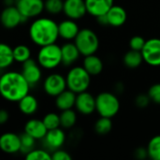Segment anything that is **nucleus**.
Listing matches in <instances>:
<instances>
[{
    "label": "nucleus",
    "instance_id": "obj_20",
    "mask_svg": "<svg viewBox=\"0 0 160 160\" xmlns=\"http://www.w3.org/2000/svg\"><path fill=\"white\" fill-rule=\"evenodd\" d=\"M76 98L77 94L68 88L55 97V106L61 112L73 109L75 107Z\"/></svg>",
    "mask_w": 160,
    "mask_h": 160
},
{
    "label": "nucleus",
    "instance_id": "obj_23",
    "mask_svg": "<svg viewBox=\"0 0 160 160\" xmlns=\"http://www.w3.org/2000/svg\"><path fill=\"white\" fill-rule=\"evenodd\" d=\"M18 107L22 113L32 115L38 110V101L34 96L27 94L18 102Z\"/></svg>",
    "mask_w": 160,
    "mask_h": 160
},
{
    "label": "nucleus",
    "instance_id": "obj_27",
    "mask_svg": "<svg viewBox=\"0 0 160 160\" xmlns=\"http://www.w3.org/2000/svg\"><path fill=\"white\" fill-rule=\"evenodd\" d=\"M13 53H14V58L15 61L18 63H24L28 59L31 58V50L28 46L20 44L17 45L16 47L13 48Z\"/></svg>",
    "mask_w": 160,
    "mask_h": 160
},
{
    "label": "nucleus",
    "instance_id": "obj_34",
    "mask_svg": "<svg viewBox=\"0 0 160 160\" xmlns=\"http://www.w3.org/2000/svg\"><path fill=\"white\" fill-rule=\"evenodd\" d=\"M145 42H146V40L142 37H141V36H134V37L131 38V39L129 41V47H130L131 50L142 52V48L145 45Z\"/></svg>",
    "mask_w": 160,
    "mask_h": 160
},
{
    "label": "nucleus",
    "instance_id": "obj_26",
    "mask_svg": "<svg viewBox=\"0 0 160 160\" xmlns=\"http://www.w3.org/2000/svg\"><path fill=\"white\" fill-rule=\"evenodd\" d=\"M60 121L61 127L64 128H71L75 126L77 122V114L73 111V109L62 111L60 113Z\"/></svg>",
    "mask_w": 160,
    "mask_h": 160
},
{
    "label": "nucleus",
    "instance_id": "obj_8",
    "mask_svg": "<svg viewBox=\"0 0 160 160\" xmlns=\"http://www.w3.org/2000/svg\"><path fill=\"white\" fill-rule=\"evenodd\" d=\"M143 61L151 67H160V38L147 39L142 50Z\"/></svg>",
    "mask_w": 160,
    "mask_h": 160
},
{
    "label": "nucleus",
    "instance_id": "obj_6",
    "mask_svg": "<svg viewBox=\"0 0 160 160\" xmlns=\"http://www.w3.org/2000/svg\"><path fill=\"white\" fill-rule=\"evenodd\" d=\"M82 56L95 54L99 48V38L98 35L89 28L81 29L74 39Z\"/></svg>",
    "mask_w": 160,
    "mask_h": 160
},
{
    "label": "nucleus",
    "instance_id": "obj_1",
    "mask_svg": "<svg viewBox=\"0 0 160 160\" xmlns=\"http://www.w3.org/2000/svg\"><path fill=\"white\" fill-rule=\"evenodd\" d=\"M31 86L22 72L7 71L0 78V93L9 102H19L29 94Z\"/></svg>",
    "mask_w": 160,
    "mask_h": 160
},
{
    "label": "nucleus",
    "instance_id": "obj_15",
    "mask_svg": "<svg viewBox=\"0 0 160 160\" xmlns=\"http://www.w3.org/2000/svg\"><path fill=\"white\" fill-rule=\"evenodd\" d=\"M43 140L47 148L55 151L57 149H60L64 145L66 142V134L60 128H58L48 130Z\"/></svg>",
    "mask_w": 160,
    "mask_h": 160
},
{
    "label": "nucleus",
    "instance_id": "obj_22",
    "mask_svg": "<svg viewBox=\"0 0 160 160\" xmlns=\"http://www.w3.org/2000/svg\"><path fill=\"white\" fill-rule=\"evenodd\" d=\"M82 67L91 76H96L102 72L104 66L102 60L98 56H97L96 54H91L84 56Z\"/></svg>",
    "mask_w": 160,
    "mask_h": 160
},
{
    "label": "nucleus",
    "instance_id": "obj_16",
    "mask_svg": "<svg viewBox=\"0 0 160 160\" xmlns=\"http://www.w3.org/2000/svg\"><path fill=\"white\" fill-rule=\"evenodd\" d=\"M87 13L94 17L106 14L113 6V0H85Z\"/></svg>",
    "mask_w": 160,
    "mask_h": 160
},
{
    "label": "nucleus",
    "instance_id": "obj_3",
    "mask_svg": "<svg viewBox=\"0 0 160 160\" xmlns=\"http://www.w3.org/2000/svg\"><path fill=\"white\" fill-rule=\"evenodd\" d=\"M68 88L76 94L87 91L91 83V75L83 67H73L69 69L67 76Z\"/></svg>",
    "mask_w": 160,
    "mask_h": 160
},
{
    "label": "nucleus",
    "instance_id": "obj_36",
    "mask_svg": "<svg viewBox=\"0 0 160 160\" xmlns=\"http://www.w3.org/2000/svg\"><path fill=\"white\" fill-rule=\"evenodd\" d=\"M151 101L152 100H151L150 97L148 96V94L147 95H139L135 99L136 105L141 109H144V108L148 107V105L150 104Z\"/></svg>",
    "mask_w": 160,
    "mask_h": 160
},
{
    "label": "nucleus",
    "instance_id": "obj_9",
    "mask_svg": "<svg viewBox=\"0 0 160 160\" xmlns=\"http://www.w3.org/2000/svg\"><path fill=\"white\" fill-rule=\"evenodd\" d=\"M15 6L26 19L36 18L45 10L43 0H16Z\"/></svg>",
    "mask_w": 160,
    "mask_h": 160
},
{
    "label": "nucleus",
    "instance_id": "obj_11",
    "mask_svg": "<svg viewBox=\"0 0 160 160\" xmlns=\"http://www.w3.org/2000/svg\"><path fill=\"white\" fill-rule=\"evenodd\" d=\"M40 65L33 60L32 58L28 59L24 63H22V74L25 78V80L28 82L31 87L38 84L42 77V71L40 68Z\"/></svg>",
    "mask_w": 160,
    "mask_h": 160
},
{
    "label": "nucleus",
    "instance_id": "obj_18",
    "mask_svg": "<svg viewBox=\"0 0 160 160\" xmlns=\"http://www.w3.org/2000/svg\"><path fill=\"white\" fill-rule=\"evenodd\" d=\"M24 132L28 135L38 140H43L48 132V128H46L43 120L39 119H30L26 122L24 126Z\"/></svg>",
    "mask_w": 160,
    "mask_h": 160
},
{
    "label": "nucleus",
    "instance_id": "obj_29",
    "mask_svg": "<svg viewBox=\"0 0 160 160\" xmlns=\"http://www.w3.org/2000/svg\"><path fill=\"white\" fill-rule=\"evenodd\" d=\"M112 128V118L100 116L95 124V131L99 135L108 134Z\"/></svg>",
    "mask_w": 160,
    "mask_h": 160
},
{
    "label": "nucleus",
    "instance_id": "obj_14",
    "mask_svg": "<svg viewBox=\"0 0 160 160\" xmlns=\"http://www.w3.org/2000/svg\"><path fill=\"white\" fill-rule=\"evenodd\" d=\"M21 136L15 133L7 132L0 137V148L7 154H16L21 152Z\"/></svg>",
    "mask_w": 160,
    "mask_h": 160
},
{
    "label": "nucleus",
    "instance_id": "obj_25",
    "mask_svg": "<svg viewBox=\"0 0 160 160\" xmlns=\"http://www.w3.org/2000/svg\"><path fill=\"white\" fill-rule=\"evenodd\" d=\"M123 62L126 67H128L129 68H136L140 67L142 65V63L144 61H143L142 52L134 51V50L130 49V51L126 52V54L124 55Z\"/></svg>",
    "mask_w": 160,
    "mask_h": 160
},
{
    "label": "nucleus",
    "instance_id": "obj_7",
    "mask_svg": "<svg viewBox=\"0 0 160 160\" xmlns=\"http://www.w3.org/2000/svg\"><path fill=\"white\" fill-rule=\"evenodd\" d=\"M68 88L67 79L59 73H52L48 75L43 82V89L50 97H57Z\"/></svg>",
    "mask_w": 160,
    "mask_h": 160
},
{
    "label": "nucleus",
    "instance_id": "obj_33",
    "mask_svg": "<svg viewBox=\"0 0 160 160\" xmlns=\"http://www.w3.org/2000/svg\"><path fill=\"white\" fill-rule=\"evenodd\" d=\"M25 158L27 160H51L52 155L43 149H33L28 154L25 155Z\"/></svg>",
    "mask_w": 160,
    "mask_h": 160
},
{
    "label": "nucleus",
    "instance_id": "obj_28",
    "mask_svg": "<svg viewBox=\"0 0 160 160\" xmlns=\"http://www.w3.org/2000/svg\"><path fill=\"white\" fill-rule=\"evenodd\" d=\"M148 158L152 160H160V135L153 137L147 145Z\"/></svg>",
    "mask_w": 160,
    "mask_h": 160
},
{
    "label": "nucleus",
    "instance_id": "obj_37",
    "mask_svg": "<svg viewBox=\"0 0 160 160\" xmlns=\"http://www.w3.org/2000/svg\"><path fill=\"white\" fill-rule=\"evenodd\" d=\"M52 158L53 160H71V156L62 149H57L52 154Z\"/></svg>",
    "mask_w": 160,
    "mask_h": 160
},
{
    "label": "nucleus",
    "instance_id": "obj_32",
    "mask_svg": "<svg viewBox=\"0 0 160 160\" xmlns=\"http://www.w3.org/2000/svg\"><path fill=\"white\" fill-rule=\"evenodd\" d=\"M36 139L33 138L32 136L28 135L27 133H23L22 135H21V142H22V146H21V152L23 153L24 155L28 154L30 151H32L33 149H35V143H36Z\"/></svg>",
    "mask_w": 160,
    "mask_h": 160
},
{
    "label": "nucleus",
    "instance_id": "obj_2",
    "mask_svg": "<svg viewBox=\"0 0 160 160\" xmlns=\"http://www.w3.org/2000/svg\"><path fill=\"white\" fill-rule=\"evenodd\" d=\"M29 37L32 42L39 47L56 43L60 38L58 23L50 18H37L29 27Z\"/></svg>",
    "mask_w": 160,
    "mask_h": 160
},
{
    "label": "nucleus",
    "instance_id": "obj_24",
    "mask_svg": "<svg viewBox=\"0 0 160 160\" xmlns=\"http://www.w3.org/2000/svg\"><path fill=\"white\" fill-rule=\"evenodd\" d=\"M15 61L13 48L6 43L0 45V68L3 70L9 68Z\"/></svg>",
    "mask_w": 160,
    "mask_h": 160
},
{
    "label": "nucleus",
    "instance_id": "obj_10",
    "mask_svg": "<svg viewBox=\"0 0 160 160\" xmlns=\"http://www.w3.org/2000/svg\"><path fill=\"white\" fill-rule=\"evenodd\" d=\"M0 19H1L2 25L7 29L16 28L19 24H21L22 22L27 20L22 15V13L20 12V10L16 6L6 7L2 10Z\"/></svg>",
    "mask_w": 160,
    "mask_h": 160
},
{
    "label": "nucleus",
    "instance_id": "obj_21",
    "mask_svg": "<svg viewBox=\"0 0 160 160\" xmlns=\"http://www.w3.org/2000/svg\"><path fill=\"white\" fill-rule=\"evenodd\" d=\"M62 51V64L64 66H71L74 64L80 57L81 52L73 42H67L61 46Z\"/></svg>",
    "mask_w": 160,
    "mask_h": 160
},
{
    "label": "nucleus",
    "instance_id": "obj_12",
    "mask_svg": "<svg viewBox=\"0 0 160 160\" xmlns=\"http://www.w3.org/2000/svg\"><path fill=\"white\" fill-rule=\"evenodd\" d=\"M64 14L72 20H80L87 13L85 0H65L64 1Z\"/></svg>",
    "mask_w": 160,
    "mask_h": 160
},
{
    "label": "nucleus",
    "instance_id": "obj_39",
    "mask_svg": "<svg viewBox=\"0 0 160 160\" xmlns=\"http://www.w3.org/2000/svg\"><path fill=\"white\" fill-rule=\"evenodd\" d=\"M9 118V113L6 110H2L0 112V124L4 125Z\"/></svg>",
    "mask_w": 160,
    "mask_h": 160
},
{
    "label": "nucleus",
    "instance_id": "obj_5",
    "mask_svg": "<svg viewBox=\"0 0 160 160\" xmlns=\"http://www.w3.org/2000/svg\"><path fill=\"white\" fill-rule=\"evenodd\" d=\"M120 110L118 98L111 92H101L96 97V111L99 116L112 118Z\"/></svg>",
    "mask_w": 160,
    "mask_h": 160
},
{
    "label": "nucleus",
    "instance_id": "obj_38",
    "mask_svg": "<svg viewBox=\"0 0 160 160\" xmlns=\"http://www.w3.org/2000/svg\"><path fill=\"white\" fill-rule=\"evenodd\" d=\"M135 157L139 159H145L148 157V152L147 148H139L135 151Z\"/></svg>",
    "mask_w": 160,
    "mask_h": 160
},
{
    "label": "nucleus",
    "instance_id": "obj_30",
    "mask_svg": "<svg viewBox=\"0 0 160 160\" xmlns=\"http://www.w3.org/2000/svg\"><path fill=\"white\" fill-rule=\"evenodd\" d=\"M43 122L48 128V130L58 128L61 127V121H60V114H57L55 112H49L43 117Z\"/></svg>",
    "mask_w": 160,
    "mask_h": 160
},
{
    "label": "nucleus",
    "instance_id": "obj_19",
    "mask_svg": "<svg viewBox=\"0 0 160 160\" xmlns=\"http://www.w3.org/2000/svg\"><path fill=\"white\" fill-rule=\"evenodd\" d=\"M108 23L110 26L112 27H120L124 25L128 20V13L127 10L121 7L113 5L110 10L106 13Z\"/></svg>",
    "mask_w": 160,
    "mask_h": 160
},
{
    "label": "nucleus",
    "instance_id": "obj_31",
    "mask_svg": "<svg viewBox=\"0 0 160 160\" xmlns=\"http://www.w3.org/2000/svg\"><path fill=\"white\" fill-rule=\"evenodd\" d=\"M64 1L63 0H46L45 1V10L52 15L59 14L63 12Z\"/></svg>",
    "mask_w": 160,
    "mask_h": 160
},
{
    "label": "nucleus",
    "instance_id": "obj_4",
    "mask_svg": "<svg viewBox=\"0 0 160 160\" xmlns=\"http://www.w3.org/2000/svg\"><path fill=\"white\" fill-rule=\"evenodd\" d=\"M38 63L42 68L53 69L62 64L61 47L56 43L40 47L38 52Z\"/></svg>",
    "mask_w": 160,
    "mask_h": 160
},
{
    "label": "nucleus",
    "instance_id": "obj_13",
    "mask_svg": "<svg viewBox=\"0 0 160 160\" xmlns=\"http://www.w3.org/2000/svg\"><path fill=\"white\" fill-rule=\"evenodd\" d=\"M75 108L83 115L92 114L96 111V98L87 91L79 93L77 94Z\"/></svg>",
    "mask_w": 160,
    "mask_h": 160
},
{
    "label": "nucleus",
    "instance_id": "obj_17",
    "mask_svg": "<svg viewBox=\"0 0 160 160\" xmlns=\"http://www.w3.org/2000/svg\"><path fill=\"white\" fill-rule=\"evenodd\" d=\"M80 28L75 20L68 18L58 23L59 37L65 40H73L80 32Z\"/></svg>",
    "mask_w": 160,
    "mask_h": 160
},
{
    "label": "nucleus",
    "instance_id": "obj_35",
    "mask_svg": "<svg viewBox=\"0 0 160 160\" xmlns=\"http://www.w3.org/2000/svg\"><path fill=\"white\" fill-rule=\"evenodd\" d=\"M148 96L150 97L152 102L160 105V83L153 84L148 90Z\"/></svg>",
    "mask_w": 160,
    "mask_h": 160
}]
</instances>
